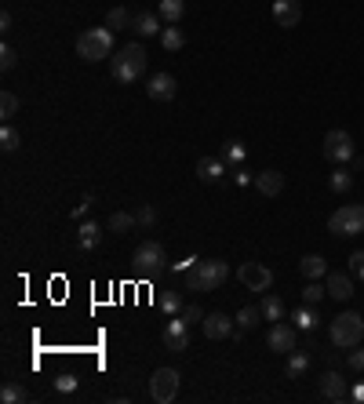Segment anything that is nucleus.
<instances>
[{"instance_id":"1","label":"nucleus","mask_w":364,"mask_h":404,"mask_svg":"<svg viewBox=\"0 0 364 404\" xmlns=\"http://www.w3.org/2000/svg\"><path fill=\"white\" fill-rule=\"evenodd\" d=\"M230 277V266L223 259H197L186 273H182V285L186 292H219Z\"/></svg>"},{"instance_id":"2","label":"nucleus","mask_w":364,"mask_h":404,"mask_svg":"<svg viewBox=\"0 0 364 404\" xmlns=\"http://www.w3.org/2000/svg\"><path fill=\"white\" fill-rule=\"evenodd\" d=\"M146 48L142 44H124V48H117L113 58H109V73L117 84H135L139 77H146Z\"/></svg>"},{"instance_id":"3","label":"nucleus","mask_w":364,"mask_h":404,"mask_svg":"<svg viewBox=\"0 0 364 404\" xmlns=\"http://www.w3.org/2000/svg\"><path fill=\"white\" fill-rule=\"evenodd\" d=\"M328 335H331V343H336L339 350H353V346H360V339H364V317L353 314V309H343L339 317H331Z\"/></svg>"},{"instance_id":"4","label":"nucleus","mask_w":364,"mask_h":404,"mask_svg":"<svg viewBox=\"0 0 364 404\" xmlns=\"http://www.w3.org/2000/svg\"><path fill=\"white\" fill-rule=\"evenodd\" d=\"M77 55L84 62H102L113 55V29L109 26H95V29H84L80 41H77Z\"/></svg>"},{"instance_id":"5","label":"nucleus","mask_w":364,"mask_h":404,"mask_svg":"<svg viewBox=\"0 0 364 404\" xmlns=\"http://www.w3.org/2000/svg\"><path fill=\"white\" fill-rule=\"evenodd\" d=\"M328 233L331 237H357V233H364V204H343L339 211H331Z\"/></svg>"},{"instance_id":"6","label":"nucleus","mask_w":364,"mask_h":404,"mask_svg":"<svg viewBox=\"0 0 364 404\" xmlns=\"http://www.w3.org/2000/svg\"><path fill=\"white\" fill-rule=\"evenodd\" d=\"M164 266H168V252H164L161 240H142V244L135 248V270H139L142 277H157Z\"/></svg>"},{"instance_id":"7","label":"nucleus","mask_w":364,"mask_h":404,"mask_svg":"<svg viewBox=\"0 0 364 404\" xmlns=\"http://www.w3.org/2000/svg\"><path fill=\"white\" fill-rule=\"evenodd\" d=\"M324 157H328L331 164H350V161L357 157V153H353V135L343 132V128L328 132V135H324Z\"/></svg>"},{"instance_id":"8","label":"nucleus","mask_w":364,"mask_h":404,"mask_svg":"<svg viewBox=\"0 0 364 404\" xmlns=\"http://www.w3.org/2000/svg\"><path fill=\"white\" fill-rule=\"evenodd\" d=\"M175 393H178V371L175 368H157L154 379H149V397H154L157 404H168V400H175Z\"/></svg>"},{"instance_id":"9","label":"nucleus","mask_w":364,"mask_h":404,"mask_svg":"<svg viewBox=\"0 0 364 404\" xmlns=\"http://www.w3.org/2000/svg\"><path fill=\"white\" fill-rule=\"evenodd\" d=\"M266 346H269L273 354H291V350H299V328L277 321V324L266 331Z\"/></svg>"},{"instance_id":"10","label":"nucleus","mask_w":364,"mask_h":404,"mask_svg":"<svg viewBox=\"0 0 364 404\" xmlns=\"http://www.w3.org/2000/svg\"><path fill=\"white\" fill-rule=\"evenodd\" d=\"M237 277L248 292H269V285H273V270L262 266V262H240Z\"/></svg>"},{"instance_id":"11","label":"nucleus","mask_w":364,"mask_h":404,"mask_svg":"<svg viewBox=\"0 0 364 404\" xmlns=\"http://www.w3.org/2000/svg\"><path fill=\"white\" fill-rule=\"evenodd\" d=\"M175 91H178V84H175L171 73H154V77L146 80V95L154 99V102H171Z\"/></svg>"},{"instance_id":"12","label":"nucleus","mask_w":364,"mask_h":404,"mask_svg":"<svg viewBox=\"0 0 364 404\" xmlns=\"http://www.w3.org/2000/svg\"><path fill=\"white\" fill-rule=\"evenodd\" d=\"M164 346L182 354V350H190V324L182 321V317H171L168 328H164Z\"/></svg>"},{"instance_id":"13","label":"nucleus","mask_w":364,"mask_h":404,"mask_svg":"<svg viewBox=\"0 0 364 404\" xmlns=\"http://www.w3.org/2000/svg\"><path fill=\"white\" fill-rule=\"evenodd\" d=\"M273 22L281 29H295L302 22V4L299 0H273Z\"/></svg>"},{"instance_id":"14","label":"nucleus","mask_w":364,"mask_h":404,"mask_svg":"<svg viewBox=\"0 0 364 404\" xmlns=\"http://www.w3.org/2000/svg\"><path fill=\"white\" fill-rule=\"evenodd\" d=\"M321 397L324 400H350V386L339 371H324L321 376Z\"/></svg>"},{"instance_id":"15","label":"nucleus","mask_w":364,"mask_h":404,"mask_svg":"<svg viewBox=\"0 0 364 404\" xmlns=\"http://www.w3.org/2000/svg\"><path fill=\"white\" fill-rule=\"evenodd\" d=\"M200 328H204V335H208V339H230V335H233V328H237V321H230L226 314H204Z\"/></svg>"},{"instance_id":"16","label":"nucleus","mask_w":364,"mask_h":404,"mask_svg":"<svg viewBox=\"0 0 364 404\" xmlns=\"http://www.w3.org/2000/svg\"><path fill=\"white\" fill-rule=\"evenodd\" d=\"M324 288H328V295L336 302H346V299H353V277L350 273H328Z\"/></svg>"},{"instance_id":"17","label":"nucleus","mask_w":364,"mask_h":404,"mask_svg":"<svg viewBox=\"0 0 364 404\" xmlns=\"http://www.w3.org/2000/svg\"><path fill=\"white\" fill-rule=\"evenodd\" d=\"M255 190H259L262 197H277V193L284 190V175H281L277 168L259 171V175H255Z\"/></svg>"},{"instance_id":"18","label":"nucleus","mask_w":364,"mask_h":404,"mask_svg":"<svg viewBox=\"0 0 364 404\" xmlns=\"http://www.w3.org/2000/svg\"><path fill=\"white\" fill-rule=\"evenodd\" d=\"M132 29H139V37H161V29H164V18L157 11H135V22Z\"/></svg>"},{"instance_id":"19","label":"nucleus","mask_w":364,"mask_h":404,"mask_svg":"<svg viewBox=\"0 0 364 404\" xmlns=\"http://www.w3.org/2000/svg\"><path fill=\"white\" fill-rule=\"evenodd\" d=\"M226 175V161L223 157H200L197 161V179L200 182H219Z\"/></svg>"},{"instance_id":"20","label":"nucleus","mask_w":364,"mask_h":404,"mask_svg":"<svg viewBox=\"0 0 364 404\" xmlns=\"http://www.w3.org/2000/svg\"><path fill=\"white\" fill-rule=\"evenodd\" d=\"M99 244H102V226L99 223H84L80 233H77V248L80 252H95Z\"/></svg>"},{"instance_id":"21","label":"nucleus","mask_w":364,"mask_h":404,"mask_svg":"<svg viewBox=\"0 0 364 404\" xmlns=\"http://www.w3.org/2000/svg\"><path fill=\"white\" fill-rule=\"evenodd\" d=\"M299 270H302L306 281H321V277H328V262L321 255H302L299 259Z\"/></svg>"},{"instance_id":"22","label":"nucleus","mask_w":364,"mask_h":404,"mask_svg":"<svg viewBox=\"0 0 364 404\" xmlns=\"http://www.w3.org/2000/svg\"><path fill=\"white\" fill-rule=\"evenodd\" d=\"M157 15L164 18V26H175L182 15H186V0H161V4H157Z\"/></svg>"},{"instance_id":"23","label":"nucleus","mask_w":364,"mask_h":404,"mask_svg":"<svg viewBox=\"0 0 364 404\" xmlns=\"http://www.w3.org/2000/svg\"><path fill=\"white\" fill-rule=\"evenodd\" d=\"M291 321H295L299 331H314L317 321H321V317H317V306H299L295 314H291Z\"/></svg>"},{"instance_id":"24","label":"nucleus","mask_w":364,"mask_h":404,"mask_svg":"<svg viewBox=\"0 0 364 404\" xmlns=\"http://www.w3.org/2000/svg\"><path fill=\"white\" fill-rule=\"evenodd\" d=\"M259 309H262V317H266V321H273V324L284 321V302H281L277 295H262Z\"/></svg>"},{"instance_id":"25","label":"nucleus","mask_w":364,"mask_h":404,"mask_svg":"<svg viewBox=\"0 0 364 404\" xmlns=\"http://www.w3.org/2000/svg\"><path fill=\"white\" fill-rule=\"evenodd\" d=\"M161 44H164V51H182V48H186V33L175 29V26H164L161 29Z\"/></svg>"},{"instance_id":"26","label":"nucleus","mask_w":364,"mask_h":404,"mask_svg":"<svg viewBox=\"0 0 364 404\" xmlns=\"http://www.w3.org/2000/svg\"><path fill=\"white\" fill-rule=\"evenodd\" d=\"M132 226H135V215L132 211H113L109 219H106V230L109 233H128Z\"/></svg>"},{"instance_id":"27","label":"nucleus","mask_w":364,"mask_h":404,"mask_svg":"<svg viewBox=\"0 0 364 404\" xmlns=\"http://www.w3.org/2000/svg\"><path fill=\"white\" fill-rule=\"evenodd\" d=\"M245 157H248L245 142H240V139H230V142H226V149H223V161H226V168H237V164L245 161Z\"/></svg>"},{"instance_id":"28","label":"nucleus","mask_w":364,"mask_h":404,"mask_svg":"<svg viewBox=\"0 0 364 404\" xmlns=\"http://www.w3.org/2000/svg\"><path fill=\"white\" fill-rule=\"evenodd\" d=\"M233 321H237V328H245V331H248V328H255V324L262 321V309H259V306H245V309H237V317H233Z\"/></svg>"},{"instance_id":"29","label":"nucleus","mask_w":364,"mask_h":404,"mask_svg":"<svg viewBox=\"0 0 364 404\" xmlns=\"http://www.w3.org/2000/svg\"><path fill=\"white\" fill-rule=\"evenodd\" d=\"M132 22H135V15H132L128 8H113V11L106 15V26L113 29V33H117V29H128Z\"/></svg>"},{"instance_id":"30","label":"nucleus","mask_w":364,"mask_h":404,"mask_svg":"<svg viewBox=\"0 0 364 404\" xmlns=\"http://www.w3.org/2000/svg\"><path fill=\"white\" fill-rule=\"evenodd\" d=\"M328 186H331V193H346L350 190V186H353V175L339 164L336 171H331V179H328Z\"/></svg>"},{"instance_id":"31","label":"nucleus","mask_w":364,"mask_h":404,"mask_svg":"<svg viewBox=\"0 0 364 404\" xmlns=\"http://www.w3.org/2000/svg\"><path fill=\"white\" fill-rule=\"evenodd\" d=\"M306 368H310V354H299V350L288 354V379H299Z\"/></svg>"},{"instance_id":"32","label":"nucleus","mask_w":364,"mask_h":404,"mask_svg":"<svg viewBox=\"0 0 364 404\" xmlns=\"http://www.w3.org/2000/svg\"><path fill=\"white\" fill-rule=\"evenodd\" d=\"M18 113V95L15 91H0V117H4V124Z\"/></svg>"},{"instance_id":"33","label":"nucleus","mask_w":364,"mask_h":404,"mask_svg":"<svg viewBox=\"0 0 364 404\" xmlns=\"http://www.w3.org/2000/svg\"><path fill=\"white\" fill-rule=\"evenodd\" d=\"M0 400H4V404H22L26 400V390L18 383H4V386H0Z\"/></svg>"},{"instance_id":"34","label":"nucleus","mask_w":364,"mask_h":404,"mask_svg":"<svg viewBox=\"0 0 364 404\" xmlns=\"http://www.w3.org/2000/svg\"><path fill=\"white\" fill-rule=\"evenodd\" d=\"M161 309L168 317H178L182 314V295L178 292H168V295H161Z\"/></svg>"},{"instance_id":"35","label":"nucleus","mask_w":364,"mask_h":404,"mask_svg":"<svg viewBox=\"0 0 364 404\" xmlns=\"http://www.w3.org/2000/svg\"><path fill=\"white\" fill-rule=\"evenodd\" d=\"M324 295H328V288H324V285H317V281H310L306 288H302V302H306V306H317Z\"/></svg>"},{"instance_id":"36","label":"nucleus","mask_w":364,"mask_h":404,"mask_svg":"<svg viewBox=\"0 0 364 404\" xmlns=\"http://www.w3.org/2000/svg\"><path fill=\"white\" fill-rule=\"evenodd\" d=\"M18 132L11 128V124H4V128H0V149H4V153H11V149H18Z\"/></svg>"},{"instance_id":"37","label":"nucleus","mask_w":364,"mask_h":404,"mask_svg":"<svg viewBox=\"0 0 364 404\" xmlns=\"http://www.w3.org/2000/svg\"><path fill=\"white\" fill-rule=\"evenodd\" d=\"M18 66V51L11 48V44H4V48H0V70H4V73H11Z\"/></svg>"},{"instance_id":"38","label":"nucleus","mask_w":364,"mask_h":404,"mask_svg":"<svg viewBox=\"0 0 364 404\" xmlns=\"http://www.w3.org/2000/svg\"><path fill=\"white\" fill-rule=\"evenodd\" d=\"M135 223H139V226H146V230H154V226H157V211L149 208V204H142V208L135 211Z\"/></svg>"},{"instance_id":"39","label":"nucleus","mask_w":364,"mask_h":404,"mask_svg":"<svg viewBox=\"0 0 364 404\" xmlns=\"http://www.w3.org/2000/svg\"><path fill=\"white\" fill-rule=\"evenodd\" d=\"M186 324H193V321H204V309L200 306H182V314H178Z\"/></svg>"},{"instance_id":"40","label":"nucleus","mask_w":364,"mask_h":404,"mask_svg":"<svg viewBox=\"0 0 364 404\" xmlns=\"http://www.w3.org/2000/svg\"><path fill=\"white\" fill-rule=\"evenodd\" d=\"M55 390H58V393H73V390H77V376H58V379H55Z\"/></svg>"},{"instance_id":"41","label":"nucleus","mask_w":364,"mask_h":404,"mask_svg":"<svg viewBox=\"0 0 364 404\" xmlns=\"http://www.w3.org/2000/svg\"><path fill=\"white\" fill-rule=\"evenodd\" d=\"M346 368H350V371H364V350H357V346H353V350H350V357H346Z\"/></svg>"},{"instance_id":"42","label":"nucleus","mask_w":364,"mask_h":404,"mask_svg":"<svg viewBox=\"0 0 364 404\" xmlns=\"http://www.w3.org/2000/svg\"><path fill=\"white\" fill-rule=\"evenodd\" d=\"M350 270H353V277H360V281H364V252H353L350 255Z\"/></svg>"},{"instance_id":"43","label":"nucleus","mask_w":364,"mask_h":404,"mask_svg":"<svg viewBox=\"0 0 364 404\" xmlns=\"http://www.w3.org/2000/svg\"><path fill=\"white\" fill-rule=\"evenodd\" d=\"M233 182H237V186H252V175L237 164V168H233Z\"/></svg>"},{"instance_id":"44","label":"nucleus","mask_w":364,"mask_h":404,"mask_svg":"<svg viewBox=\"0 0 364 404\" xmlns=\"http://www.w3.org/2000/svg\"><path fill=\"white\" fill-rule=\"evenodd\" d=\"M350 400H357V404H364V383H357V386L350 390Z\"/></svg>"},{"instance_id":"45","label":"nucleus","mask_w":364,"mask_h":404,"mask_svg":"<svg viewBox=\"0 0 364 404\" xmlns=\"http://www.w3.org/2000/svg\"><path fill=\"white\" fill-rule=\"evenodd\" d=\"M11 29V11H0V33H8Z\"/></svg>"},{"instance_id":"46","label":"nucleus","mask_w":364,"mask_h":404,"mask_svg":"<svg viewBox=\"0 0 364 404\" xmlns=\"http://www.w3.org/2000/svg\"><path fill=\"white\" fill-rule=\"evenodd\" d=\"M87 208H91V197H84V201L73 208V219H80V211H87Z\"/></svg>"}]
</instances>
